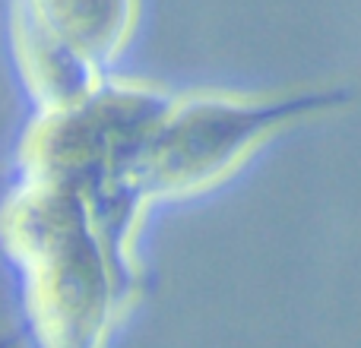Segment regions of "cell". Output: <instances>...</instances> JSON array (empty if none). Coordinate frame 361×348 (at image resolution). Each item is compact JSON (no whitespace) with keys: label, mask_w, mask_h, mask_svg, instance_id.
<instances>
[{"label":"cell","mask_w":361,"mask_h":348,"mask_svg":"<svg viewBox=\"0 0 361 348\" xmlns=\"http://www.w3.org/2000/svg\"><path fill=\"white\" fill-rule=\"evenodd\" d=\"M0 250L38 348H105L133 288L73 190L16 178L0 199Z\"/></svg>","instance_id":"obj_1"},{"label":"cell","mask_w":361,"mask_h":348,"mask_svg":"<svg viewBox=\"0 0 361 348\" xmlns=\"http://www.w3.org/2000/svg\"><path fill=\"white\" fill-rule=\"evenodd\" d=\"M10 44L19 80L35 101V111L73 105L105 82L102 67H95L61 35H54L16 0L10 4Z\"/></svg>","instance_id":"obj_2"},{"label":"cell","mask_w":361,"mask_h":348,"mask_svg":"<svg viewBox=\"0 0 361 348\" xmlns=\"http://www.w3.org/2000/svg\"><path fill=\"white\" fill-rule=\"evenodd\" d=\"M54 35L105 70L137 25V0H16Z\"/></svg>","instance_id":"obj_3"},{"label":"cell","mask_w":361,"mask_h":348,"mask_svg":"<svg viewBox=\"0 0 361 348\" xmlns=\"http://www.w3.org/2000/svg\"><path fill=\"white\" fill-rule=\"evenodd\" d=\"M19 336H0V348H16Z\"/></svg>","instance_id":"obj_4"}]
</instances>
